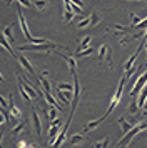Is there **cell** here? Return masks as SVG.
I'll return each instance as SVG.
<instances>
[{
    "label": "cell",
    "mask_w": 147,
    "mask_h": 148,
    "mask_svg": "<svg viewBox=\"0 0 147 148\" xmlns=\"http://www.w3.org/2000/svg\"><path fill=\"white\" fill-rule=\"evenodd\" d=\"M69 141L72 143V145H82V143H85V141H89L84 136V135H80V133H75V135H72L70 138H69Z\"/></svg>",
    "instance_id": "obj_22"
},
{
    "label": "cell",
    "mask_w": 147,
    "mask_h": 148,
    "mask_svg": "<svg viewBox=\"0 0 147 148\" xmlns=\"http://www.w3.org/2000/svg\"><path fill=\"white\" fill-rule=\"evenodd\" d=\"M70 118H67V121H65V125H64V128L60 130V133H59V136H57V140H55V143H53V148H60L62 147V143L65 141V136H67V130H69V127H70Z\"/></svg>",
    "instance_id": "obj_14"
},
{
    "label": "cell",
    "mask_w": 147,
    "mask_h": 148,
    "mask_svg": "<svg viewBox=\"0 0 147 148\" xmlns=\"http://www.w3.org/2000/svg\"><path fill=\"white\" fill-rule=\"evenodd\" d=\"M17 148H28V147H27L25 140H19V143H17Z\"/></svg>",
    "instance_id": "obj_39"
},
{
    "label": "cell",
    "mask_w": 147,
    "mask_h": 148,
    "mask_svg": "<svg viewBox=\"0 0 147 148\" xmlns=\"http://www.w3.org/2000/svg\"><path fill=\"white\" fill-rule=\"evenodd\" d=\"M49 75H50V73H49L47 70H44V72H42V75L39 77V83H40V87H42V90H44V92H52V83H50V80L47 78Z\"/></svg>",
    "instance_id": "obj_17"
},
{
    "label": "cell",
    "mask_w": 147,
    "mask_h": 148,
    "mask_svg": "<svg viewBox=\"0 0 147 148\" xmlns=\"http://www.w3.org/2000/svg\"><path fill=\"white\" fill-rule=\"evenodd\" d=\"M109 136H105L104 140H100V141H95V145H94V148H107L109 147Z\"/></svg>",
    "instance_id": "obj_34"
},
{
    "label": "cell",
    "mask_w": 147,
    "mask_h": 148,
    "mask_svg": "<svg viewBox=\"0 0 147 148\" xmlns=\"http://www.w3.org/2000/svg\"><path fill=\"white\" fill-rule=\"evenodd\" d=\"M146 128H147V120L146 121H137V123H135V125H134V127L130 128L122 138H120V141L117 143V147H127V145L130 143V140L135 138V136H137L142 130H146Z\"/></svg>",
    "instance_id": "obj_3"
},
{
    "label": "cell",
    "mask_w": 147,
    "mask_h": 148,
    "mask_svg": "<svg viewBox=\"0 0 147 148\" xmlns=\"http://www.w3.org/2000/svg\"><path fill=\"white\" fill-rule=\"evenodd\" d=\"M5 2H7V5H10V3H12L13 0H5Z\"/></svg>",
    "instance_id": "obj_40"
},
{
    "label": "cell",
    "mask_w": 147,
    "mask_h": 148,
    "mask_svg": "<svg viewBox=\"0 0 147 148\" xmlns=\"http://www.w3.org/2000/svg\"><path fill=\"white\" fill-rule=\"evenodd\" d=\"M135 28H137V30H140V32H146V30H147V17L140 22L139 25H135Z\"/></svg>",
    "instance_id": "obj_38"
},
{
    "label": "cell",
    "mask_w": 147,
    "mask_h": 148,
    "mask_svg": "<svg viewBox=\"0 0 147 148\" xmlns=\"http://www.w3.org/2000/svg\"><path fill=\"white\" fill-rule=\"evenodd\" d=\"M17 62H19L20 65H22V67L25 68L27 72H28L30 75H32V77H35V68H33V65L30 63V60H28L27 57H24L22 53H19V55H17Z\"/></svg>",
    "instance_id": "obj_16"
},
{
    "label": "cell",
    "mask_w": 147,
    "mask_h": 148,
    "mask_svg": "<svg viewBox=\"0 0 147 148\" xmlns=\"http://www.w3.org/2000/svg\"><path fill=\"white\" fill-rule=\"evenodd\" d=\"M115 148H127V147H115Z\"/></svg>",
    "instance_id": "obj_41"
},
{
    "label": "cell",
    "mask_w": 147,
    "mask_h": 148,
    "mask_svg": "<svg viewBox=\"0 0 147 148\" xmlns=\"http://www.w3.org/2000/svg\"><path fill=\"white\" fill-rule=\"evenodd\" d=\"M85 27H90V18H89V17L82 18V20L77 23V28H85Z\"/></svg>",
    "instance_id": "obj_36"
},
{
    "label": "cell",
    "mask_w": 147,
    "mask_h": 148,
    "mask_svg": "<svg viewBox=\"0 0 147 148\" xmlns=\"http://www.w3.org/2000/svg\"><path fill=\"white\" fill-rule=\"evenodd\" d=\"M57 48H62V50H69L65 45H57V43H52V42H47V43H28V45H20L19 52H52V50H57Z\"/></svg>",
    "instance_id": "obj_1"
},
{
    "label": "cell",
    "mask_w": 147,
    "mask_h": 148,
    "mask_svg": "<svg viewBox=\"0 0 147 148\" xmlns=\"http://www.w3.org/2000/svg\"><path fill=\"white\" fill-rule=\"evenodd\" d=\"M32 3H33V7L37 10H40V12H44L49 7V0H32Z\"/></svg>",
    "instance_id": "obj_27"
},
{
    "label": "cell",
    "mask_w": 147,
    "mask_h": 148,
    "mask_svg": "<svg viewBox=\"0 0 147 148\" xmlns=\"http://www.w3.org/2000/svg\"><path fill=\"white\" fill-rule=\"evenodd\" d=\"M25 128H27V121H25V120L19 121V123H17V125H15V127L10 130V136H15V135H19L20 132H22V130H25Z\"/></svg>",
    "instance_id": "obj_23"
},
{
    "label": "cell",
    "mask_w": 147,
    "mask_h": 148,
    "mask_svg": "<svg viewBox=\"0 0 147 148\" xmlns=\"http://www.w3.org/2000/svg\"><path fill=\"white\" fill-rule=\"evenodd\" d=\"M139 112H140V108H139V105H137V100L132 98L130 105H129V115H139Z\"/></svg>",
    "instance_id": "obj_29"
},
{
    "label": "cell",
    "mask_w": 147,
    "mask_h": 148,
    "mask_svg": "<svg viewBox=\"0 0 147 148\" xmlns=\"http://www.w3.org/2000/svg\"><path fill=\"white\" fill-rule=\"evenodd\" d=\"M60 123H62V120L60 118H57V120H53L52 123H50V130H49V145H52L55 143V140H57V136H59L60 133Z\"/></svg>",
    "instance_id": "obj_7"
},
{
    "label": "cell",
    "mask_w": 147,
    "mask_h": 148,
    "mask_svg": "<svg viewBox=\"0 0 147 148\" xmlns=\"http://www.w3.org/2000/svg\"><path fill=\"white\" fill-rule=\"evenodd\" d=\"M146 107H147V101H146Z\"/></svg>",
    "instance_id": "obj_43"
},
{
    "label": "cell",
    "mask_w": 147,
    "mask_h": 148,
    "mask_svg": "<svg viewBox=\"0 0 147 148\" xmlns=\"http://www.w3.org/2000/svg\"><path fill=\"white\" fill-rule=\"evenodd\" d=\"M144 34L146 32H137V34H132V35H124L122 38H120V45H126V43H129V42H132V40H135V38H140V37H144Z\"/></svg>",
    "instance_id": "obj_20"
},
{
    "label": "cell",
    "mask_w": 147,
    "mask_h": 148,
    "mask_svg": "<svg viewBox=\"0 0 147 148\" xmlns=\"http://www.w3.org/2000/svg\"><path fill=\"white\" fill-rule=\"evenodd\" d=\"M126 82H127V77L126 75H122V78H120V82H119V87H117V92H115V95L112 97V100H110V105H109V108H107V112H105V115H102L100 118L104 120L107 115H110L112 113V110L117 105H119V101H120V98H122V93H124V87H126Z\"/></svg>",
    "instance_id": "obj_4"
},
{
    "label": "cell",
    "mask_w": 147,
    "mask_h": 148,
    "mask_svg": "<svg viewBox=\"0 0 147 148\" xmlns=\"http://www.w3.org/2000/svg\"><path fill=\"white\" fill-rule=\"evenodd\" d=\"M19 83H22V87L25 88V92L32 97V100H33V98H35V100H42V98H44V93L39 92L37 88H33L32 85H28L25 80H22V77H20V75H19Z\"/></svg>",
    "instance_id": "obj_8"
},
{
    "label": "cell",
    "mask_w": 147,
    "mask_h": 148,
    "mask_svg": "<svg viewBox=\"0 0 147 148\" xmlns=\"http://www.w3.org/2000/svg\"><path fill=\"white\" fill-rule=\"evenodd\" d=\"M146 100H147V85L142 88V92L139 93V98H137V105L142 110V107H146Z\"/></svg>",
    "instance_id": "obj_26"
},
{
    "label": "cell",
    "mask_w": 147,
    "mask_h": 148,
    "mask_svg": "<svg viewBox=\"0 0 147 148\" xmlns=\"http://www.w3.org/2000/svg\"><path fill=\"white\" fill-rule=\"evenodd\" d=\"M3 38H8V42H13V25L3 28Z\"/></svg>",
    "instance_id": "obj_30"
},
{
    "label": "cell",
    "mask_w": 147,
    "mask_h": 148,
    "mask_svg": "<svg viewBox=\"0 0 147 148\" xmlns=\"http://www.w3.org/2000/svg\"><path fill=\"white\" fill-rule=\"evenodd\" d=\"M32 123H33V128H35L37 138H40L42 136V120H40V115L37 112V108H32Z\"/></svg>",
    "instance_id": "obj_11"
},
{
    "label": "cell",
    "mask_w": 147,
    "mask_h": 148,
    "mask_svg": "<svg viewBox=\"0 0 147 148\" xmlns=\"http://www.w3.org/2000/svg\"><path fill=\"white\" fill-rule=\"evenodd\" d=\"M17 3H19L20 7H25V8H32L33 7L32 0H17Z\"/></svg>",
    "instance_id": "obj_37"
},
{
    "label": "cell",
    "mask_w": 147,
    "mask_h": 148,
    "mask_svg": "<svg viewBox=\"0 0 147 148\" xmlns=\"http://www.w3.org/2000/svg\"><path fill=\"white\" fill-rule=\"evenodd\" d=\"M94 55V48L87 47L85 50H82V52H75V58H82V57H90Z\"/></svg>",
    "instance_id": "obj_31"
},
{
    "label": "cell",
    "mask_w": 147,
    "mask_h": 148,
    "mask_svg": "<svg viewBox=\"0 0 147 148\" xmlns=\"http://www.w3.org/2000/svg\"><path fill=\"white\" fill-rule=\"evenodd\" d=\"M146 85H147V68L142 72V75L137 78V82L134 83V88L130 90V97H132V98L139 97V93L142 92V88L146 87Z\"/></svg>",
    "instance_id": "obj_6"
},
{
    "label": "cell",
    "mask_w": 147,
    "mask_h": 148,
    "mask_svg": "<svg viewBox=\"0 0 147 148\" xmlns=\"http://www.w3.org/2000/svg\"><path fill=\"white\" fill-rule=\"evenodd\" d=\"M8 115H12V118L13 120H20L22 118V110H20L15 103H13V98H12V95L8 97Z\"/></svg>",
    "instance_id": "obj_13"
},
{
    "label": "cell",
    "mask_w": 147,
    "mask_h": 148,
    "mask_svg": "<svg viewBox=\"0 0 147 148\" xmlns=\"http://www.w3.org/2000/svg\"><path fill=\"white\" fill-rule=\"evenodd\" d=\"M142 48H146V45H144V43H139V47H137V50L132 53V57H130V58L126 62V63H124V72H129L130 68H134V63H135V60H137L139 53L142 52Z\"/></svg>",
    "instance_id": "obj_12"
},
{
    "label": "cell",
    "mask_w": 147,
    "mask_h": 148,
    "mask_svg": "<svg viewBox=\"0 0 147 148\" xmlns=\"http://www.w3.org/2000/svg\"><path fill=\"white\" fill-rule=\"evenodd\" d=\"M57 112H59V108H57V107H53V105H49V108H47V112H45V116H47V120L50 121V123H52L53 120H57V118H59Z\"/></svg>",
    "instance_id": "obj_19"
},
{
    "label": "cell",
    "mask_w": 147,
    "mask_h": 148,
    "mask_svg": "<svg viewBox=\"0 0 147 148\" xmlns=\"http://www.w3.org/2000/svg\"><path fill=\"white\" fill-rule=\"evenodd\" d=\"M75 87H72L70 83H57V98H59L64 105L72 103L74 100V90Z\"/></svg>",
    "instance_id": "obj_2"
},
{
    "label": "cell",
    "mask_w": 147,
    "mask_h": 148,
    "mask_svg": "<svg viewBox=\"0 0 147 148\" xmlns=\"http://www.w3.org/2000/svg\"><path fill=\"white\" fill-rule=\"evenodd\" d=\"M146 112H147V107H146Z\"/></svg>",
    "instance_id": "obj_44"
},
{
    "label": "cell",
    "mask_w": 147,
    "mask_h": 148,
    "mask_svg": "<svg viewBox=\"0 0 147 148\" xmlns=\"http://www.w3.org/2000/svg\"><path fill=\"white\" fill-rule=\"evenodd\" d=\"M22 8V7H20ZM17 10L19 12V23H20V28H22V32H24V35H25V38L28 43H33L35 42V38H33L32 35H30V30H28V27H27V22H25V17H24V14H22V10Z\"/></svg>",
    "instance_id": "obj_9"
},
{
    "label": "cell",
    "mask_w": 147,
    "mask_h": 148,
    "mask_svg": "<svg viewBox=\"0 0 147 148\" xmlns=\"http://www.w3.org/2000/svg\"><path fill=\"white\" fill-rule=\"evenodd\" d=\"M2 47L5 48V50H7V52H8L10 55H12V57H15V58H17V55H15V52L12 50V47L8 45V42H7V38H2Z\"/></svg>",
    "instance_id": "obj_35"
},
{
    "label": "cell",
    "mask_w": 147,
    "mask_h": 148,
    "mask_svg": "<svg viewBox=\"0 0 147 148\" xmlns=\"http://www.w3.org/2000/svg\"><path fill=\"white\" fill-rule=\"evenodd\" d=\"M100 121H102V118H95V120H92V121H89V123H85V125H84V127H82V130H84V132H92V130H95V128L99 127V123Z\"/></svg>",
    "instance_id": "obj_21"
},
{
    "label": "cell",
    "mask_w": 147,
    "mask_h": 148,
    "mask_svg": "<svg viewBox=\"0 0 147 148\" xmlns=\"http://www.w3.org/2000/svg\"><path fill=\"white\" fill-rule=\"evenodd\" d=\"M99 62H107V65L112 68V48L107 43H102L99 47Z\"/></svg>",
    "instance_id": "obj_5"
},
{
    "label": "cell",
    "mask_w": 147,
    "mask_h": 148,
    "mask_svg": "<svg viewBox=\"0 0 147 148\" xmlns=\"http://www.w3.org/2000/svg\"><path fill=\"white\" fill-rule=\"evenodd\" d=\"M28 148H35V147H32V145H30V147H28Z\"/></svg>",
    "instance_id": "obj_42"
},
{
    "label": "cell",
    "mask_w": 147,
    "mask_h": 148,
    "mask_svg": "<svg viewBox=\"0 0 147 148\" xmlns=\"http://www.w3.org/2000/svg\"><path fill=\"white\" fill-rule=\"evenodd\" d=\"M90 40H92V37H90V35H85V37H82V38H80V42H79V48H77L75 52H82V50H85V48L89 47Z\"/></svg>",
    "instance_id": "obj_25"
},
{
    "label": "cell",
    "mask_w": 147,
    "mask_h": 148,
    "mask_svg": "<svg viewBox=\"0 0 147 148\" xmlns=\"http://www.w3.org/2000/svg\"><path fill=\"white\" fill-rule=\"evenodd\" d=\"M89 18H90V27H95V25H99V22H102V17H100L99 12H95V10L90 14Z\"/></svg>",
    "instance_id": "obj_28"
},
{
    "label": "cell",
    "mask_w": 147,
    "mask_h": 148,
    "mask_svg": "<svg viewBox=\"0 0 147 148\" xmlns=\"http://www.w3.org/2000/svg\"><path fill=\"white\" fill-rule=\"evenodd\" d=\"M55 55H59L62 60H65V62H67L70 75H75V73H77V62H75V57H67V55H62L60 52H55Z\"/></svg>",
    "instance_id": "obj_15"
},
{
    "label": "cell",
    "mask_w": 147,
    "mask_h": 148,
    "mask_svg": "<svg viewBox=\"0 0 147 148\" xmlns=\"http://www.w3.org/2000/svg\"><path fill=\"white\" fill-rule=\"evenodd\" d=\"M130 30V27H126V25H120V23H117V25H114V27L107 28V32H115V34H127Z\"/></svg>",
    "instance_id": "obj_24"
},
{
    "label": "cell",
    "mask_w": 147,
    "mask_h": 148,
    "mask_svg": "<svg viewBox=\"0 0 147 148\" xmlns=\"http://www.w3.org/2000/svg\"><path fill=\"white\" fill-rule=\"evenodd\" d=\"M129 17H130V20H132V22H130V28H132V27H135V25H139L140 22H142V20H140V17H139V15L132 14V12L129 14Z\"/></svg>",
    "instance_id": "obj_33"
},
{
    "label": "cell",
    "mask_w": 147,
    "mask_h": 148,
    "mask_svg": "<svg viewBox=\"0 0 147 148\" xmlns=\"http://www.w3.org/2000/svg\"><path fill=\"white\" fill-rule=\"evenodd\" d=\"M19 93H20V97H22L25 101H32V97L25 92V88L22 87V83H19Z\"/></svg>",
    "instance_id": "obj_32"
},
{
    "label": "cell",
    "mask_w": 147,
    "mask_h": 148,
    "mask_svg": "<svg viewBox=\"0 0 147 148\" xmlns=\"http://www.w3.org/2000/svg\"><path fill=\"white\" fill-rule=\"evenodd\" d=\"M117 123H119V127H120V130H122V133H124V135H126L127 132L134 127V123L129 120V118H126V116H120L119 120H117Z\"/></svg>",
    "instance_id": "obj_18"
},
{
    "label": "cell",
    "mask_w": 147,
    "mask_h": 148,
    "mask_svg": "<svg viewBox=\"0 0 147 148\" xmlns=\"http://www.w3.org/2000/svg\"><path fill=\"white\" fill-rule=\"evenodd\" d=\"M62 2H64V22L70 23L75 18V14H74V10H72V2L70 0H62Z\"/></svg>",
    "instance_id": "obj_10"
}]
</instances>
